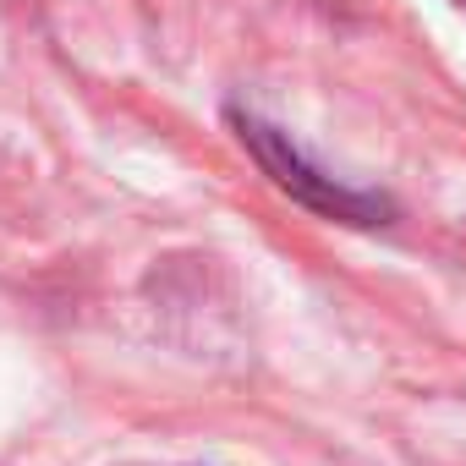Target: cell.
Masks as SVG:
<instances>
[{
  "instance_id": "cell-1",
  "label": "cell",
  "mask_w": 466,
  "mask_h": 466,
  "mask_svg": "<svg viewBox=\"0 0 466 466\" xmlns=\"http://www.w3.org/2000/svg\"><path fill=\"white\" fill-rule=\"evenodd\" d=\"M230 121H237L242 143L253 148V159L275 176V187L291 192L297 203H308L313 214H329V219H346V225H384V219H390V198L362 192V187L329 176L324 165H313V159L302 154V143H297L291 132H280V127H269V121H258V116H242V110L230 116Z\"/></svg>"
}]
</instances>
